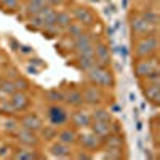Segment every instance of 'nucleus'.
<instances>
[{"label":"nucleus","instance_id":"nucleus-3","mask_svg":"<svg viewBox=\"0 0 160 160\" xmlns=\"http://www.w3.org/2000/svg\"><path fill=\"white\" fill-rule=\"evenodd\" d=\"M130 29H131V32L135 34L136 37H144V35H154V34H157V26H151L149 22H146L139 16V13L130 19Z\"/></svg>","mask_w":160,"mask_h":160},{"label":"nucleus","instance_id":"nucleus-7","mask_svg":"<svg viewBox=\"0 0 160 160\" xmlns=\"http://www.w3.org/2000/svg\"><path fill=\"white\" fill-rule=\"evenodd\" d=\"M77 142L82 146V149L95 151L102 144V139L90 130V131H83V133H77Z\"/></svg>","mask_w":160,"mask_h":160},{"label":"nucleus","instance_id":"nucleus-10","mask_svg":"<svg viewBox=\"0 0 160 160\" xmlns=\"http://www.w3.org/2000/svg\"><path fill=\"white\" fill-rule=\"evenodd\" d=\"M8 101H10V104H11V108H13L15 112H24L31 106L29 96L26 95L24 91H19V90H16L15 93H13Z\"/></svg>","mask_w":160,"mask_h":160},{"label":"nucleus","instance_id":"nucleus-44","mask_svg":"<svg viewBox=\"0 0 160 160\" xmlns=\"http://www.w3.org/2000/svg\"><path fill=\"white\" fill-rule=\"evenodd\" d=\"M3 62V56H2V53H0V64Z\"/></svg>","mask_w":160,"mask_h":160},{"label":"nucleus","instance_id":"nucleus-29","mask_svg":"<svg viewBox=\"0 0 160 160\" xmlns=\"http://www.w3.org/2000/svg\"><path fill=\"white\" fill-rule=\"evenodd\" d=\"M82 32H83V26H80L78 22H74V21L68 26V28H66V34H68L69 37H72V38L80 35Z\"/></svg>","mask_w":160,"mask_h":160},{"label":"nucleus","instance_id":"nucleus-37","mask_svg":"<svg viewBox=\"0 0 160 160\" xmlns=\"http://www.w3.org/2000/svg\"><path fill=\"white\" fill-rule=\"evenodd\" d=\"M29 64L34 66V68H35V66H37V68H43V66H45V62H42V59H40V58H31Z\"/></svg>","mask_w":160,"mask_h":160},{"label":"nucleus","instance_id":"nucleus-22","mask_svg":"<svg viewBox=\"0 0 160 160\" xmlns=\"http://www.w3.org/2000/svg\"><path fill=\"white\" fill-rule=\"evenodd\" d=\"M45 5H47V0H28L26 2V13H28V16L37 15Z\"/></svg>","mask_w":160,"mask_h":160},{"label":"nucleus","instance_id":"nucleus-35","mask_svg":"<svg viewBox=\"0 0 160 160\" xmlns=\"http://www.w3.org/2000/svg\"><path fill=\"white\" fill-rule=\"evenodd\" d=\"M10 152V144L8 142H0V158H5Z\"/></svg>","mask_w":160,"mask_h":160},{"label":"nucleus","instance_id":"nucleus-36","mask_svg":"<svg viewBox=\"0 0 160 160\" xmlns=\"http://www.w3.org/2000/svg\"><path fill=\"white\" fill-rule=\"evenodd\" d=\"M75 158H78V160H90V158H93V155L88 154L87 149H83V151H80V152L75 155Z\"/></svg>","mask_w":160,"mask_h":160},{"label":"nucleus","instance_id":"nucleus-26","mask_svg":"<svg viewBox=\"0 0 160 160\" xmlns=\"http://www.w3.org/2000/svg\"><path fill=\"white\" fill-rule=\"evenodd\" d=\"M139 16L146 21V22H149L151 26H157L158 24V13L155 10H144L139 13Z\"/></svg>","mask_w":160,"mask_h":160},{"label":"nucleus","instance_id":"nucleus-43","mask_svg":"<svg viewBox=\"0 0 160 160\" xmlns=\"http://www.w3.org/2000/svg\"><path fill=\"white\" fill-rule=\"evenodd\" d=\"M127 5H128V0H123V8H127Z\"/></svg>","mask_w":160,"mask_h":160},{"label":"nucleus","instance_id":"nucleus-20","mask_svg":"<svg viewBox=\"0 0 160 160\" xmlns=\"http://www.w3.org/2000/svg\"><path fill=\"white\" fill-rule=\"evenodd\" d=\"M11 157L15 160H35V158H38V154L34 148H26V146H22L18 151H15V154Z\"/></svg>","mask_w":160,"mask_h":160},{"label":"nucleus","instance_id":"nucleus-12","mask_svg":"<svg viewBox=\"0 0 160 160\" xmlns=\"http://www.w3.org/2000/svg\"><path fill=\"white\" fill-rule=\"evenodd\" d=\"M95 58H96V64L108 68V66L111 64V51H109V47L106 45V43H102V42L95 43Z\"/></svg>","mask_w":160,"mask_h":160},{"label":"nucleus","instance_id":"nucleus-24","mask_svg":"<svg viewBox=\"0 0 160 160\" xmlns=\"http://www.w3.org/2000/svg\"><path fill=\"white\" fill-rule=\"evenodd\" d=\"M72 42H74V51L77 53L78 50H82L83 47H87L88 43H91L93 40H91V37H90L87 32H82L80 35L74 37V38H72Z\"/></svg>","mask_w":160,"mask_h":160},{"label":"nucleus","instance_id":"nucleus-19","mask_svg":"<svg viewBox=\"0 0 160 160\" xmlns=\"http://www.w3.org/2000/svg\"><path fill=\"white\" fill-rule=\"evenodd\" d=\"M95 64H96V58H95V55H77L75 66H77L80 71L87 72V71L91 69Z\"/></svg>","mask_w":160,"mask_h":160},{"label":"nucleus","instance_id":"nucleus-21","mask_svg":"<svg viewBox=\"0 0 160 160\" xmlns=\"http://www.w3.org/2000/svg\"><path fill=\"white\" fill-rule=\"evenodd\" d=\"M91 120H99V122H112V114L109 109L104 108H96L93 112H90Z\"/></svg>","mask_w":160,"mask_h":160},{"label":"nucleus","instance_id":"nucleus-5","mask_svg":"<svg viewBox=\"0 0 160 160\" xmlns=\"http://www.w3.org/2000/svg\"><path fill=\"white\" fill-rule=\"evenodd\" d=\"M72 19L75 22H78L80 26H83V28H90V26L96 24L95 13L87 7H75L72 11Z\"/></svg>","mask_w":160,"mask_h":160},{"label":"nucleus","instance_id":"nucleus-2","mask_svg":"<svg viewBox=\"0 0 160 160\" xmlns=\"http://www.w3.org/2000/svg\"><path fill=\"white\" fill-rule=\"evenodd\" d=\"M157 48H158L157 34L138 37L136 43H135V55L136 58H149L157 53Z\"/></svg>","mask_w":160,"mask_h":160},{"label":"nucleus","instance_id":"nucleus-25","mask_svg":"<svg viewBox=\"0 0 160 160\" xmlns=\"http://www.w3.org/2000/svg\"><path fill=\"white\" fill-rule=\"evenodd\" d=\"M15 91H16V88H15L13 80H8V78L0 80V95H2L3 98H10Z\"/></svg>","mask_w":160,"mask_h":160},{"label":"nucleus","instance_id":"nucleus-31","mask_svg":"<svg viewBox=\"0 0 160 160\" xmlns=\"http://www.w3.org/2000/svg\"><path fill=\"white\" fill-rule=\"evenodd\" d=\"M13 83H15V88L19 90V91H26L29 88V83H28V80L22 78V77H16L15 80H13Z\"/></svg>","mask_w":160,"mask_h":160},{"label":"nucleus","instance_id":"nucleus-39","mask_svg":"<svg viewBox=\"0 0 160 160\" xmlns=\"http://www.w3.org/2000/svg\"><path fill=\"white\" fill-rule=\"evenodd\" d=\"M47 5H50V7H61V5H64V0H47Z\"/></svg>","mask_w":160,"mask_h":160},{"label":"nucleus","instance_id":"nucleus-27","mask_svg":"<svg viewBox=\"0 0 160 160\" xmlns=\"http://www.w3.org/2000/svg\"><path fill=\"white\" fill-rule=\"evenodd\" d=\"M45 98L47 101H50L51 104H55V102H61L62 101V90L59 88H51L45 93Z\"/></svg>","mask_w":160,"mask_h":160},{"label":"nucleus","instance_id":"nucleus-38","mask_svg":"<svg viewBox=\"0 0 160 160\" xmlns=\"http://www.w3.org/2000/svg\"><path fill=\"white\" fill-rule=\"evenodd\" d=\"M18 51L22 53V55H31V53H32V48H31L29 45H19Z\"/></svg>","mask_w":160,"mask_h":160},{"label":"nucleus","instance_id":"nucleus-4","mask_svg":"<svg viewBox=\"0 0 160 160\" xmlns=\"http://www.w3.org/2000/svg\"><path fill=\"white\" fill-rule=\"evenodd\" d=\"M135 69V75L138 78H144L148 77L151 72L154 71H158V62L154 56H149V58H138L136 64L133 66Z\"/></svg>","mask_w":160,"mask_h":160},{"label":"nucleus","instance_id":"nucleus-32","mask_svg":"<svg viewBox=\"0 0 160 160\" xmlns=\"http://www.w3.org/2000/svg\"><path fill=\"white\" fill-rule=\"evenodd\" d=\"M13 112V108H11V104H10V101H7V99H2L0 101V114H7V115H11Z\"/></svg>","mask_w":160,"mask_h":160},{"label":"nucleus","instance_id":"nucleus-17","mask_svg":"<svg viewBox=\"0 0 160 160\" xmlns=\"http://www.w3.org/2000/svg\"><path fill=\"white\" fill-rule=\"evenodd\" d=\"M96 136H99L101 139H104L106 136L112 133L111 130V122H99V120H91V123L88 127Z\"/></svg>","mask_w":160,"mask_h":160},{"label":"nucleus","instance_id":"nucleus-13","mask_svg":"<svg viewBox=\"0 0 160 160\" xmlns=\"http://www.w3.org/2000/svg\"><path fill=\"white\" fill-rule=\"evenodd\" d=\"M142 93H144L146 99L152 102L154 106L160 104V82H157V83L146 82V85L142 87Z\"/></svg>","mask_w":160,"mask_h":160},{"label":"nucleus","instance_id":"nucleus-42","mask_svg":"<svg viewBox=\"0 0 160 160\" xmlns=\"http://www.w3.org/2000/svg\"><path fill=\"white\" fill-rule=\"evenodd\" d=\"M117 111H120V106H112L111 112H117Z\"/></svg>","mask_w":160,"mask_h":160},{"label":"nucleus","instance_id":"nucleus-34","mask_svg":"<svg viewBox=\"0 0 160 160\" xmlns=\"http://www.w3.org/2000/svg\"><path fill=\"white\" fill-rule=\"evenodd\" d=\"M2 2V5L8 10V11H15L19 5V0H0Z\"/></svg>","mask_w":160,"mask_h":160},{"label":"nucleus","instance_id":"nucleus-45","mask_svg":"<svg viewBox=\"0 0 160 160\" xmlns=\"http://www.w3.org/2000/svg\"><path fill=\"white\" fill-rule=\"evenodd\" d=\"M19 2H28V0H19Z\"/></svg>","mask_w":160,"mask_h":160},{"label":"nucleus","instance_id":"nucleus-6","mask_svg":"<svg viewBox=\"0 0 160 160\" xmlns=\"http://www.w3.org/2000/svg\"><path fill=\"white\" fill-rule=\"evenodd\" d=\"M48 120L53 127H62L66 122L69 120V114L62 106H59V102H55L48 108Z\"/></svg>","mask_w":160,"mask_h":160},{"label":"nucleus","instance_id":"nucleus-15","mask_svg":"<svg viewBox=\"0 0 160 160\" xmlns=\"http://www.w3.org/2000/svg\"><path fill=\"white\" fill-rule=\"evenodd\" d=\"M62 101L66 104L72 106V108H80L83 106V96H82V91L77 90V88H69L62 91Z\"/></svg>","mask_w":160,"mask_h":160},{"label":"nucleus","instance_id":"nucleus-11","mask_svg":"<svg viewBox=\"0 0 160 160\" xmlns=\"http://www.w3.org/2000/svg\"><path fill=\"white\" fill-rule=\"evenodd\" d=\"M19 127L28 128V130H32V131L38 133V131H40V128L43 127V120H42V117H40L38 114L31 112V114H26V115L21 118Z\"/></svg>","mask_w":160,"mask_h":160},{"label":"nucleus","instance_id":"nucleus-41","mask_svg":"<svg viewBox=\"0 0 160 160\" xmlns=\"http://www.w3.org/2000/svg\"><path fill=\"white\" fill-rule=\"evenodd\" d=\"M28 72H29V74H37V72H38V69H37V68H34V66H31V64H29V68H28Z\"/></svg>","mask_w":160,"mask_h":160},{"label":"nucleus","instance_id":"nucleus-33","mask_svg":"<svg viewBox=\"0 0 160 160\" xmlns=\"http://www.w3.org/2000/svg\"><path fill=\"white\" fill-rule=\"evenodd\" d=\"M106 157L108 158H122V148H108Z\"/></svg>","mask_w":160,"mask_h":160},{"label":"nucleus","instance_id":"nucleus-8","mask_svg":"<svg viewBox=\"0 0 160 160\" xmlns=\"http://www.w3.org/2000/svg\"><path fill=\"white\" fill-rule=\"evenodd\" d=\"M82 96H83V104H90V106H98L102 102V90L98 85H87L82 91Z\"/></svg>","mask_w":160,"mask_h":160},{"label":"nucleus","instance_id":"nucleus-23","mask_svg":"<svg viewBox=\"0 0 160 160\" xmlns=\"http://www.w3.org/2000/svg\"><path fill=\"white\" fill-rule=\"evenodd\" d=\"M72 21L74 19H72V15L69 11H58L56 13V26H58V29H66Z\"/></svg>","mask_w":160,"mask_h":160},{"label":"nucleus","instance_id":"nucleus-28","mask_svg":"<svg viewBox=\"0 0 160 160\" xmlns=\"http://www.w3.org/2000/svg\"><path fill=\"white\" fill-rule=\"evenodd\" d=\"M40 133H42V138H43V139L50 141V139H53V138H56L58 130H56V127H53V125H48V127L43 125L42 128H40Z\"/></svg>","mask_w":160,"mask_h":160},{"label":"nucleus","instance_id":"nucleus-9","mask_svg":"<svg viewBox=\"0 0 160 160\" xmlns=\"http://www.w3.org/2000/svg\"><path fill=\"white\" fill-rule=\"evenodd\" d=\"M15 135H16V141L21 146H26V148H35V146L38 144V141H40L38 135L35 131L28 130V128H22V127H19L15 131Z\"/></svg>","mask_w":160,"mask_h":160},{"label":"nucleus","instance_id":"nucleus-40","mask_svg":"<svg viewBox=\"0 0 160 160\" xmlns=\"http://www.w3.org/2000/svg\"><path fill=\"white\" fill-rule=\"evenodd\" d=\"M120 55H122V58L125 59L128 56V48L127 47H120Z\"/></svg>","mask_w":160,"mask_h":160},{"label":"nucleus","instance_id":"nucleus-30","mask_svg":"<svg viewBox=\"0 0 160 160\" xmlns=\"http://www.w3.org/2000/svg\"><path fill=\"white\" fill-rule=\"evenodd\" d=\"M19 128V122L16 118H13V117H8L7 120H5V123H3V130L7 131V133H13L15 135V131Z\"/></svg>","mask_w":160,"mask_h":160},{"label":"nucleus","instance_id":"nucleus-14","mask_svg":"<svg viewBox=\"0 0 160 160\" xmlns=\"http://www.w3.org/2000/svg\"><path fill=\"white\" fill-rule=\"evenodd\" d=\"M48 151H50V154L53 157H56V158H69V157H72L71 146L66 144V142H61L59 139L55 141V142H51Z\"/></svg>","mask_w":160,"mask_h":160},{"label":"nucleus","instance_id":"nucleus-18","mask_svg":"<svg viewBox=\"0 0 160 160\" xmlns=\"http://www.w3.org/2000/svg\"><path fill=\"white\" fill-rule=\"evenodd\" d=\"M56 138H58L61 142H66V144L72 146V144H75V142H77V131H75V128L66 127V128H62V130H59V131H58Z\"/></svg>","mask_w":160,"mask_h":160},{"label":"nucleus","instance_id":"nucleus-16","mask_svg":"<svg viewBox=\"0 0 160 160\" xmlns=\"http://www.w3.org/2000/svg\"><path fill=\"white\" fill-rule=\"evenodd\" d=\"M71 120H72L74 128H83L85 130L91 123V115H90V112H87L83 109H78L71 115Z\"/></svg>","mask_w":160,"mask_h":160},{"label":"nucleus","instance_id":"nucleus-1","mask_svg":"<svg viewBox=\"0 0 160 160\" xmlns=\"http://www.w3.org/2000/svg\"><path fill=\"white\" fill-rule=\"evenodd\" d=\"M87 75H88V80L93 85H98L101 88H112L115 85L114 74L108 68H104V66L95 64L91 69L87 71Z\"/></svg>","mask_w":160,"mask_h":160}]
</instances>
